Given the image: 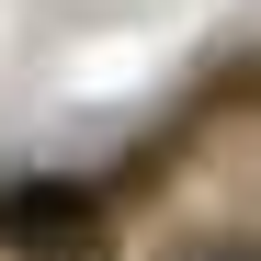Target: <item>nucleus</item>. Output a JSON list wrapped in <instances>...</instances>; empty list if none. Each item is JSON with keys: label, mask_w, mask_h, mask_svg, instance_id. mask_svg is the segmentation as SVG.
<instances>
[{"label": "nucleus", "mask_w": 261, "mask_h": 261, "mask_svg": "<svg viewBox=\"0 0 261 261\" xmlns=\"http://www.w3.org/2000/svg\"><path fill=\"white\" fill-rule=\"evenodd\" d=\"M0 250L12 261H91L102 250V204L80 182H12L0 193Z\"/></svg>", "instance_id": "nucleus-1"}, {"label": "nucleus", "mask_w": 261, "mask_h": 261, "mask_svg": "<svg viewBox=\"0 0 261 261\" xmlns=\"http://www.w3.org/2000/svg\"><path fill=\"white\" fill-rule=\"evenodd\" d=\"M170 261H261V239H250V227H216V239H193V250H170Z\"/></svg>", "instance_id": "nucleus-2"}]
</instances>
